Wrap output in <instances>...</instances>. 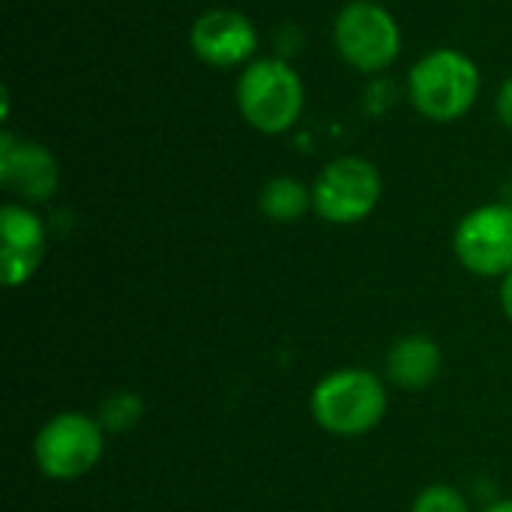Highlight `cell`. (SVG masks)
I'll return each mask as SVG.
<instances>
[{
    "mask_svg": "<svg viewBox=\"0 0 512 512\" xmlns=\"http://www.w3.org/2000/svg\"><path fill=\"white\" fill-rule=\"evenodd\" d=\"M387 387L369 369H336L324 375L309 396V411L318 429L336 438H360L387 417Z\"/></svg>",
    "mask_w": 512,
    "mask_h": 512,
    "instance_id": "obj_1",
    "label": "cell"
},
{
    "mask_svg": "<svg viewBox=\"0 0 512 512\" xmlns=\"http://www.w3.org/2000/svg\"><path fill=\"white\" fill-rule=\"evenodd\" d=\"M408 93L423 117L450 123L465 117L477 102L480 69L468 54L456 48H435L414 63L408 75Z\"/></svg>",
    "mask_w": 512,
    "mask_h": 512,
    "instance_id": "obj_2",
    "label": "cell"
},
{
    "mask_svg": "<svg viewBox=\"0 0 512 512\" xmlns=\"http://www.w3.org/2000/svg\"><path fill=\"white\" fill-rule=\"evenodd\" d=\"M105 429L84 411H60L33 438V459L42 477L69 483L90 474L105 453Z\"/></svg>",
    "mask_w": 512,
    "mask_h": 512,
    "instance_id": "obj_3",
    "label": "cell"
},
{
    "mask_svg": "<svg viewBox=\"0 0 512 512\" xmlns=\"http://www.w3.org/2000/svg\"><path fill=\"white\" fill-rule=\"evenodd\" d=\"M237 105L246 123L258 132H288L303 111V81L276 57L255 60L237 81Z\"/></svg>",
    "mask_w": 512,
    "mask_h": 512,
    "instance_id": "obj_4",
    "label": "cell"
},
{
    "mask_svg": "<svg viewBox=\"0 0 512 512\" xmlns=\"http://www.w3.org/2000/svg\"><path fill=\"white\" fill-rule=\"evenodd\" d=\"M384 183L378 168L363 156H339L312 186V210L330 225L363 222L381 201Z\"/></svg>",
    "mask_w": 512,
    "mask_h": 512,
    "instance_id": "obj_5",
    "label": "cell"
},
{
    "mask_svg": "<svg viewBox=\"0 0 512 512\" xmlns=\"http://www.w3.org/2000/svg\"><path fill=\"white\" fill-rule=\"evenodd\" d=\"M333 39L345 63H351L360 72H378L390 66L399 57V24L393 15L372 3V0H354L348 3L333 27Z\"/></svg>",
    "mask_w": 512,
    "mask_h": 512,
    "instance_id": "obj_6",
    "label": "cell"
},
{
    "mask_svg": "<svg viewBox=\"0 0 512 512\" xmlns=\"http://www.w3.org/2000/svg\"><path fill=\"white\" fill-rule=\"evenodd\" d=\"M459 264L483 279H504L512 270V207L483 204L471 210L453 234Z\"/></svg>",
    "mask_w": 512,
    "mask_h": 512,
    "instance_id": "obj_7",
    "label": "cell"
},
{
    "mask_svg": "<svg viewBox=\"0 0 512 512\" xmlns=\"http://www.w3.org/2000/svg\"><path fill=\"white\" fill-rule=\"evenodd\" d=\"M45 225L24 204H6L0 210V279L6 288L30 282L45 258Z\"/></svg>",
    "mask_w": 512,
    "mask_h": 512,
    "instance_id": "obj_8",
    "label": "cell"
},
{
    "mask_svg": "<svg viewBox=\"0 0 512 512\" xmlns=\"http://www.w3.org/2000/svg\"><path fill=\"white\" fill-rule=\"evenodd\" d=\"M57 162L36 141H18L12 132L0 135V183L27 204L48 201L57 192Z\"/></svg>",
    "mask_w": 512,
    "mask_h": 512,
    "instance_id": "obj_9",
    "label": "cell"
},
{
    "mask_svg": "<svg viewBox=\"0 0 512 512\" xmlns=\"http://www.w3.org/2000/svg\"><path fill=\"white\" fill-rule=\"evenodd\" d=\"M189 42L204 63L216 69H228L252 57L258 45V33L246 15L234 9H210L192 24Z\"/></svg>",
    "mask_w": 512,
    "mask_h": 512,
    "instance_id": "obj_10",
    "label": "cell"
},
{
    "mask_svg": "<svg viewBox=\"0 0 512 512\" xmlns=\"http://www.w3.org/2000/svg\"><path fill=\"white\" fill-rule=\"evenodd\" d=\"M441 366H444L441 348L426 333H408V336L396 339L384 357L387 381L408 393L432 387L441 375Z\"/></svg>",
    "mask_w": 512,
    "mask_h": 512,
    "instance_id": "obj_11",
    "label": "cell"
},
{
    "mask_svg": "<svg viewBox=\"0 0 512 512\" xmlns=\"http://www.w3.org/2000/svg\"><path fill=\"white\" fill-rule=\"evenodd\" d=\"M312 210V189L294 177H273L261 189V213L273 222H297Z\"/></svg>",
    "mask_w": 512,
    "mask_h": 512,
    "instance_id": "obj_12",
    "label": "cell"
},
{
    "mask_svg": "<svg viewBox=\"0 0 512 512\" xmlns=\"http://www.w3.org/2000/svg\"><path fill=\"white\" fill-rule=\"evenodd\" d=\"M144 417V402L138 393L132 390H120V393H111L99 411H96V420L102 423L105 432L117 435V432H129L132 426H138Z\"/></svg>",
    "mask_w": 512,
    "mask_h": 512,
    "instance_id": "obj_13",
    "label": "cell"
},
{
    "mask_svg": "<svg viewBox=\"0 0 512 512\" xmlns=\"http://www.w3.org/2000/svg\"><path fill=\"white\" fill-rule=\"evenodd\" d=\"M411 512H471V507L459 489L447 483H432L414 498Z\"/></svg>",
    "mask_w": 512,
    "mask_h": 512,
    "instance_id": "obj_14",
    "label": "cell"
},
{
    "mask_svg": "<svg viewBox=\"0 0 512 512\" xmlns=\"http://www.w3.org/2000/svg\"><path fill=\"white\" fill-rule=\"evenodd\" d=\"M495 108H498V117H501V123L504 126H510L512 129V78L501 87V93H498V102H495Z\"/></svg>",
    "mask_w": 512,
    "mask_h": 512,
    "instance_id": "obj_15",
    "label": "cell"
},
{
    "mask_svg": "<svg viewBox=\"0 0 512 512\" xmlns=\"http://www.w3.org/2000/svg\"><path fill=\"white\" fill-rule=\"evenodd\" d=\"M501 309H504L507 321L512 324V270L501 279Z\"/></svg>",
    "mask_w": 512,
    "mask_h": 512,
    "instance_id": "obj_16",
    "label": "cell"
},
{
    "mask_svg": "<svg viewBox=\"0 0 512 512\" xmlns=\"http://www.w3.org/2000/svg\"><path fill=\"white\" fill-rule=\"evenodd\" d=\"M483 512H512V501H495V504H489Z\"/></svg>",
    "mask_w": 512,
    "mask_h": 512,
    "instance_id": "obj_17",
    "label": "cell"
}]
</instances>
